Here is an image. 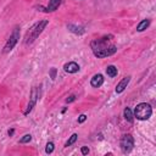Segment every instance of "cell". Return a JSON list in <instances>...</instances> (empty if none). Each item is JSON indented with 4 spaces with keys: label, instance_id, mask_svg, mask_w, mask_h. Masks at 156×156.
<instances>
[{
    "label": "cell",
    "instance_id": "17",
    "mask_svg": "<svg viewBox=\"0 0 156 156\" xmlns=\"http://www.w3.org/2000/svg\"><path fill=\"white\" fill-rule=\"evenodd\" d=\"M32 140V135L30 134H24L21 139H20V143L21 144H26V143H29Z\"/></svg>",
    "mask_w": 156,
    "mask_h": 156
},
{
    "label": "cell",
    "instance_id": "15",
    "mask_svg": "<svg viewBox=\"0 0 156 156\" xmlns=\"http://www.w3.org/2000/svg\"><path fill=\"white\" fill-rule=\"evenodd\" d=\"M77 138H78V135L76 134V133H73L69 138H68V140L66 141V144H65V147H68V146H71L72 144H74L76 143V140H77Z\"/></svg>",
    "mask_w": 156,
    "mask_h": 156
},
{
    "label": "cell",
    "instance_id": "7",
    "mask_svg": "<svg viewBox=\"0 0 156 156\" xmlns=\"http://www.w3.org/2000/svg\"><path fill=\"white\" fill-rule=\"evenodd\" d=\"M130 76H127V77H124V78H122L118 83H117V85H116V93L117 94H121L126 88H127V85L129 84V82H130Z\"/></svg>",
    "mask_w": 156,
    "mask_h": 156
},
{
    "label": "cell",
    "instance_id": "3",
    "mask_svg": "<svg viewBox=\"0 0 156 156\" xmlns=\"http://www.w3.org/2000/svg\"><path fill=\"white\" fill-rule=\"evenodd\" d=\"M134 117L136 119H140V121H146L151 117L152 115V108L149 104L146 102H140L136 105V107L134 108Z\"/></svg>",
    "mask_w": 156,
    "mask_h": 156
},
{
    "label": "cell",
    "instance_id": "8",
    "mask_svg": "<svg viewBox=\"0 0 156 156\" xmlns=\"http://www.w3.org/2000/svg\"><path fill=\"white\" fill-rule=\"evenodd\" d=\"M63 69L67 73H76L79 71V65L74 61H71V62H67L63 65Z\"/></svg>",
    "mask_w": 156,
    "mask_h": 156
},
{
    "label": "cell",
    "instance_id": "2",
    "mask_svg": "<svg viewBox=\"0 0 156 156\" xmlns=\"http://www.w3.org/2000/svg\"><path fill=\"white\" fill-rule=\"evenodd\" d=\"M49 24V21L48 20H41V21H38L37 23H34L28 30H27V33H26V35H24V44L26 45H30L41 33H43V30L45 29V27Z\"/></svg>",
    "mask_w": 156,
    "mask_h": 156
},
{
    "label": "cell",
    "instance_id": "10",
    "mask_svg": "<svg viewBox=\"0 0 156 156\" xmlns=\"http://www.w3.org/2000/svg\"><path fill=\"white\" fill-rule=\"evenodd\" d=\"M67 29H68L69 32L74 33V34H78V35H80V34H84V33H85L84 27H82V26H76V24H72V23L67 24Z\"/></svg>",
    "mask_w": 156,
    "mask_h": 156
},
{
    "label": "cell",
    "instance_id": "20",
    "mask_svg": "<svg viewBox=\"0 0 156 156\" xmlns=\"http://www.w3.org/2000/svg\"><path fill=\"white\" fill-rule=\"evenodd\" d=\"M80 151H82L83 155H88V154H89V149H88V146H83V147L80 149Z\"/></svg>",
    "mask_w": 156,
    "mask_h": 156
},
{
    "label": "cell",
    "instance_id": "14",
    "mask_svg": "<svg viewBox=\"0 0 156 156\" xmlns=\"http://www.w3.org/2000/svg\"><path fill=\"white\" fill-rule=\"evenodd\" d=\"M123 116H124L126 121H128V122H130V123H132L133 119H134V115H133V112H132V110H130L129 107H126V108H124Z\"/></svg>",
    "mask_w": 156,
    "mask_h": 156
},
{
    "label": "cell",
    "instance_id": "9",
    "mask_svg": "<svg viewBox=\"0 0 156 156\" xmlns=\"http://www.w3.org/2000/svg\"><path fill=\"white\" fill-rule=\"evenodd\" d=\"M102 84H104V76L100 73L93 76V78L90 79V85L93 88H100Z\"/></svg>",
    "mask_w": 156,
    "mask_h": 156
},
{
    "label": "cell",
    "instance_id": "4",
    "mask_svg": "<svg viewBox=\"0 0 156 156\" xmlns=\"http://www.w3.org/2000/svg\"><path fill=\"white\" fill-rule=\"evenodd\" d=\"M21 28H20V26H15V28L12 29V32H11V34H10V37H9V39L6 40V43H5V45H4V49H2V52L4 54H7V52H10L15 46H16V44L18 43V40H20V30Z\"/></svg>",
    "mask_w": 156,
    "mask_h": 156
},
{
    "label": "cell",
    "instance_id": "6",
    "mask_svg": "<svg viewBox=\"0 0 156 156\" xmlns=\"http://www.w3.org/2000/svg\"><path fill=\"white\" fill-rule=\"evenodd\" d=\"M119 145L123 152H130L134 147V138L132 136V134H123Z\"/></svg>",
    "mask_w": 156,
    "mask_h": 156
},
{
    "label": "cell",
    "instance_id": "1",
    "mask_svg": "<svg viewBox=\"0 0 156 156\" xmlns=\"http://www.w3.org/2000/svg\"><path fill=\"white\" fill-rule=\"evenodd\" d=\"M112 38H113V35H105L102 38L91 40L90 48H91L95 57H98V58L108 57V56H112L117 51L116 45L111 43Z\"/></svg>",
    "mask_w": 156,
    "mask_h": 156
},
{
    "label": "cell",
    "instance_id": "16",
    "mask_svg": "<svg viewBox=\"0 0 156 156\" xmlns=\"http://www.w3.org/2000/svg\"><path fill=\"white\" fill-rule=\"evenodd\" d=\"M54 149H55L54 143H52V141H49V143L46 144V146H45V152H46V154H51V152L54 151Z\"/></svg>",
    "mask_w": 156,
    "mask_h": 156
},
{
    "label": "cell",
    "instance_id": "5",
    "mask_svg": "<svg viewBox=\"0 0 156 156\" xmlns=\"http://www.w3.org/2000/svg\"><path fill=\"white\" fill-rule=\"evenodd\" d=\"M40 90H41L40 87H33V88H32L30 95H29V101H28L27 107H26V110H24V112H23L24 116H28V115L32 112V110L34 108V106L37 105L38 99H40Z\"/></svg>",
    "mask_w": 156,
    "mask_h": 156
},
{
    "label": "cell",
    "instance_id": "19",
    "mask_svg": "<svg viewBox=\"0 0 156 156\" xmlns=\"http://www.w3.org/2000/svg\"><path fill=\"white\" fill-rule=\"evenodd\" d=\"M85 119H87V116H85L84 113H82V115L78 117V123H83Z\"/></svg>",
    "mask_w": 156,
    "mask_h": 156
},
{
    "label": "cell",
    "instance_id": "21",
    "mask_svg": "<svg viewBox=\"0 0 156 156\" xmlns=\"http://www.w3.org/2000/svg\"><path fill=\"white\" fill-rule=\"evenodd\" d=\"M74 100H76V96H74V95H71V96H68V98L66 99V102L69 104V102H72V101H74Z\"/></svg>",
    "mask_w": 156,
    "mask_h": 156
},
{
    "label": "cell",
    "instance_id": "11",
    "mask_svg": "<svg viewBox=\"0 0 156 156\" xmlns=\"http://www.w3.org/2000/svg\"><path fill=\"white\" fill-rule=\"evenodd\" d=\"M62 0H49V4L46 6V12H54L58 9Z\"/></svg>",
    "mask_w": 156,
    "mask_h": 156
},
{
    "label": "cell",
    "instance_id": "12",
    "mask_svg": "<svg viewBox=\"0 0 156 156\" xmlns=\"http://www.w3.org/2000/svg\"><path fill=\"white\" fill-rule=\"evenodd\" d=\"M117 73H118V69H117V67H115L113 65H110V66L106 67V74H107L108 77L113 78V77L117 76Z\"/></svg>",
    "mask_w": 156,
    "mask_h": 156
},
{
    "label": "cell",
    "instance_id": "18",
    "mask_svg": "<svg viewBox=\"0 0 156 156\" xmlns=\"http://www.w3.org/2000/svg\"><path fill=\"white\" fill-rule=\"evenodd\" d=\"M56 73H57V69H56L55 67H52V68L50 69V78H51L52 80L56 78Z\"/></svg>",
    "mask_w": 156,
    "mask_h": 156
},
{
    "label": "cell",
    "instance_id": "13",
    "mask_svg": "<svg viewBox=\"0 0 156 156\" xmlns=\"http://www.w3.org/2000/svg\"><path fill=\"white\" fill-rule=\"evenodd\" d=\"M149 26H150V20L145 18V20H143V21L136 26V30H138V32H143V30H145Z\"/></svg>",
    "mask_w": 156,
    "mask_h": 156
},
{
    "label": "cell",
    "instance_id": "22",
    "mask_svg": "<svg viewBox=\"0 0 156 156\" xmlns=\"http://www.w3.org/2000/svg\"><path fill=\"white\" fill-rule=\"evenodd\" d=\"M15 133V129H10L9 132H7V134H9V136H12V134Z\"/></svg>",
    "mask_w": 156,
    "mask_h": 156
}]
</instances>
